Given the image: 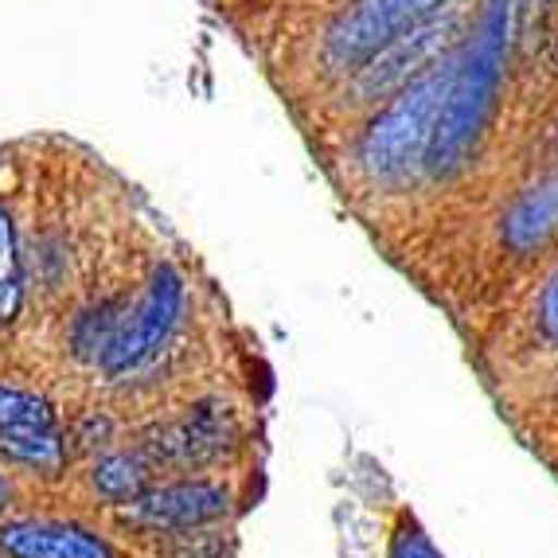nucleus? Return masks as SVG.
Here are the masks:
<instances>
[{"label": "nucleus", "instance_id": "1a4fd4ad", "mask_svg": "<svg viewBox=\"0 0 558 558\" xmlns=\"http://www.w3.org/2000/svg\"><path fill=\"white\" fill-rule=\"evenodd\" d=\"M555 231H558V172L539 180L535 187H527L512 204L508 219H504V239H508L512 251L543 246Z\"/></svg>", "mask_w": 558, "mask_h": 558}, {"label": "nucleus", "instance_id": "7ed1b4c3", "mask_svg": "<svg viewBox=\"0 0 558 558\" xmlns=\"http://www.w3.org/2000/svg\"><path fill=\"white\" fill-rule=\"evenodd\" d=\"M457 0H355L332 20L325 36V59L332 71L355 75L375 51L414 32L426 20L453 9Z\"/></svg>", "mask_w": 558, "mask_h": 558}, {"label": "nucleus", "instance_id": "f257e3e1", "mask_svg": "<svg viewBox=\"0 0 558 558\" xmlns=\"http://www.w3.org/2000/svg\"><path fill=\"white\" fill-rule=\"evenodd\" d=\"M512 32L515 0H484L481 16L469 32L465 51H457L453 78H449L434 137H429L426 168L434 177H453L457 168H465L476 145L484 141V133H488V125H493Z\"/></svg>", "mask_w": 558, "mask_h": 558}, {"label": "nucleus", "instance_id": "9b49d317", "mask_svg": "<svg viewBox=\"0 0 558 558\" xmlns=\"http://www.w3.org/2000/svg\"><path fill=\"white\" fill-rule=\"evenodd\" d=\"M153 461L145 453H110L94 469V488L113 504H130L149 488Z\"/></svg>", "mask_w": 558, "mask_h": 558}, {"label": "nucleus", "instance_id": "2eb2a0df", "mask_svg": "<svg viewBox=\"0 0 558 558\" xmlns=\"http://www.w3.org/2000/svg\"><path fill=\"white\" fill-rule=\"evenodd\" d=\"M395 558H441V555L434 550V543H429L426 535H418V531H402L399 543H395Z\"/></svg>", "mask_w": 558, "mask_h": 558}, {"label": "nucleus", "instance_id": "39448f33", "mask_svg": "<svg viewBox=\"0 0 558 558\" xmlns=\"http://www.w3.org/2000/svg\"><path fill=\"white\" fill-rule=\"evenodd\" d=\"M231 512V493L215 481H177L145 488L137 500L125 504L121 520L149 535H180V531H199L207 523L223 520Z\"/></svg>", "mask_w": 558, "mask_h": 558}, {"label": "nucleus", "instance_id": "0eeeda50", "mask_svg": "<svg viewBox=\"0 0 558 558\" xmlns=\"http://www.w3.org/2000/svg\"><path fill=\"white\" fill-rule=\"evenodd\" d=\"M234 441V418L231 410L196 407L184 418L160 429V438L149 446L153 465H207L215 457H223L227 446Z\"/></svg>", "mask_w": 558, "mask_h": 558}, {"label": "nucleus", "instance_id": "f03ea898", "mask_svg": "<svg viewBox=\"0 0 558 558\" xmlns=\"http://www.w3.org/2000/svg\"><path fill=\"white\" fill-rule=\"evenodd\" d=\"M453 63L457 56H446L426 66L418 78L395 90L387 106L372 118L360 141V165L372 180L399 184L426 165V149L438 125L441 102H446L449 78H453Z\"/></svg>", "mask_w": 558, "mask_h": 558}, {"label": "nucleus", "instance_id": "20e7f679", "mask_svg": "<svg viewBox=\"0 0 558 558\" xmlns=\"http://www.w3.org/2000/svg\"><path fill=\"white\" fill-rule=\"evenodd\" d=\"M180 317H184V278L172 266H160L153 270L149 289L137 301V308L130 317H121L118 336L102 352V367L110 375H125L141 363H149L172 340Z\"/></svg>", "mask_w": 558, "mask_h": 558}, {"label": "nucleus", "instance_id": "f8f14e48", "mask_svg": "<svg viewBox=\"0 0 558 558\" xmlns=\"http://www.w3.org/2000/svg\"><path fill=\"white\" fill-rule=\"evenodd\" d=\"M24 301V266H20L16 227L12 215L0 207V320H12Z\"/></svg>", "mask_w": 558, "mask_h": 558}, {"label": "nucleus", "instance_id": "ddd939ff", "mask_svg": "<svg viewBox=\"0 0 558 558\" xmlns=\"http://www.w3.org/2000/svg\"><path fill=\"white\" fill-rule=\"evenodd\" d=\"M20 426H56V410H51V402L32 391L0 387V429Z\"/></svg>", "mask_w": 558, "mask_h": 558}, {"label": "nucleus", "instance_id": "9d476101", "mask_svg": "<svg viewBox=\"0 0 558 558\" xmlns=\"http://www.w3.org/2000/svg\"><path fill=\"white\" fill-rule=\"evenodd\" d=\"M0 453L12 457L16 465L39 469V473H56L66 461L63 438L56 426H20V429H0Z\"/></svg>", "mask_w": 558, "mask_h": 558}, {"label": "nucleus", "instance_id": "423d86ee", "mask_svg": "<svg viewBox=\"0 0 558 558\" xmlns=\"http://www.w3.org/2000/svg\"><path fill=\"white\" fill-rule=\"evenodd\" d=\"M453 32H457V20L441 12V16L426 20V24H418L414 32L399 36L395 44H387L383 51H375V56L355 71V94H360V102H383V98H391L395 90H402L410 78H418L422 71L438 63L441 51L453 44Z\"/></svg>", "mask_w": 558, "mask_h": 558}, {"label": "nucleus", "instance_id": "6e6552de", "mask_svg": "<svg viewBox=\"0 0 558 558\" xmlns=\"http://www.w3.org/2000/svg\"><path fill=\"white\" fill-rule=\"evenodd\" d=\"M0 550L9 558H113L94 531L59 520H20L0 527Z\"/></svg>", "mask_w": 558, "mask_h": 558}, {"label": "nucleus", "instance_id": "f3484780", "mask_svg": "<svg viewBox=\"0 0 558 558\" xmlns=\"http://www.w3.org/2000/svg\"><path fill=\"white\" fill-rule=\"evenodd\" d=\"M527 4H550V0H527Z\"/></svg>", "mask_w": 558, "mask_h": 558}, {"label": "nucleus", "instance_id": "4468645a", "mask_svg": "<svg viewBox=\"0 0 558 558\" xmlns=\"http://www.w3.org/2000/svg\"><path fill=\"white\" fill-rule=\"evenodd\" d=\"M539 325L543 332L550 336L558 344V274L547 281V289H543V301H539Z\"/></svg>", "mask_w": 558, "mask_h": 558}, {"label": "nucleus", "instance_id": "dca6fc26", "mask_svg": "<svg viewBox=\"0 0 558 558\" xmlns=\"http://www.w3.org/2000/svg\"><path fill=\"white\" fill-rule=\"evenodd\" d=\"M9 508V484H4V476H0V512Z\"/></svg>", "mask_w": 558, "mask_h": 558}]
</instances>
